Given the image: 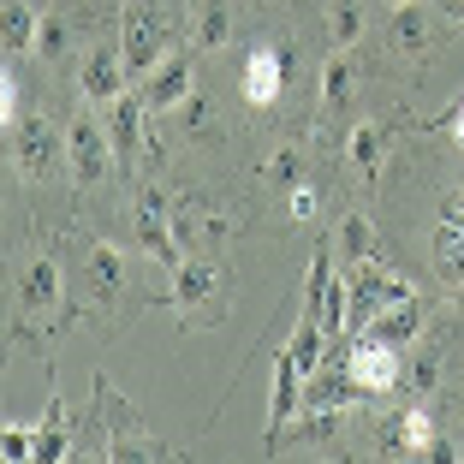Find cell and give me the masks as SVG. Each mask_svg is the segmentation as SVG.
<instances>
[{
  "mask_svg": "<svg viewBox=\"0 0 464 464\" xmlns=\"http://www.w3.org/2000/svg\"><path fill=\"white\" fill-rule=\"evenodd\" d=\"M220 298H227V274L208 256H185L173 268V310L185 315V328H203V322H220Z\"/></svg>",
  "mask_w": 464,
  "mask_h": 464,
  "instance_id": "6da1fadb",
  "label": "cell"
},
{
  "mask_svg": "<svg viewBox=\"0 0 464 464\" xmlns=\"http://www.w3.org/2000/svg\"><path fill=\"white\" fill-rule=\"evenodd\" d=\"M6 150H13V167L18 179H54L60 161H66V137L54 131V120H42V113H24V120L6 125Z\"/></svg>",
  "mask_w": 464,
  "mask_h": 464,
  "instance_id": "7a4b0ae2",
  "label": "cell"
},
{
  "mask_svg": "<svg viewBox=\"0 0 464 464\" xmlns=\"http://www.w3.org/2000/svg\"><path fill=\"white\" fill-rule=\"evenodd\" d=\"M113 161H120V155H113L108 120H96V113H78V120L66 125V173H72V185H78V191L102 185Z\"/></svg>",
  "mask_w": 464,
  "mask_h": 464,
  "instance_id": "3957f363",
  "label": "cell"
},
{
  "mask_svg": "<svg viewBox=\"0 0 464 464\" xmlns=\"http://www.w3.org/2000/svg\"><path fill=\"white\" fill-rule=\"evenodd\" d=\"M345 375H352V387H357V393H369V399L393 393V387L405 382L399 345H387V340H375V334L357 328V334H352V345H345Z\"/></svg>",
  "mask_w": 464,
  "mask_h": 464,
  "instance_id": "277c9868",
  "label": "cell"
},
{
  "mask_svg": "<svg viewBox=\"0 0 464 464\" xmlns=\"http://www.w3.org/2000/svg\"><path fill=\"white\" fill-rule=\"evenodd\" d=\"M131 232H137V250L150 262H161V268H179V262H185V245H179V232H173V203H167L161 191H137Z\"/></svg>",
  "mask_w": 464,
  "mask_h": 464,
  "instance_id": "5b68a950",
  "label": "cell"
},
{
  "mask_svg": "<svg viewBox=\"0 0 464 464\" xmlns=\"http://www.w3.org/2000/svg\"><path fill=\"white\" fill-rule=\"evenodd\" d=\"M13 304H18V322H36V315H60L66 304V274H60V256H30L24 268L13 274Z\"/></svg>",
  "mask_w": 464,
  "mask_h": 464,
  "instance_id": "8992f818",
  "label": "cell"
},
{
  "mask_svg": "<svg viewBox=\"0 0 464 464\" xmlns=\"http://www.w3.org/2000/svg\"><path fill=\"white\" fill-rule=\"evenodd\" d=\"M96 399H102V423H108V459H167V447L143 429V417L108 382H96Z\"/></svg>",
  "mask_w": 464,
  "mask_h": 464,
  "instance_id": "52a82bcc",
  "label": "cell"
},
{
  "mask_svg": "<svg viewBox=\"0 0 464 464\" xmlns=\"http://www.w3.org/2000/svg\"><path fill=\"white\" fill-rule=\"evenodd\" d=\"M238 96L250 108H274L286 96V48H250L245 72H238Z\"/></svg>",
  "mask_w": 464,
  "mask_h": 464,
  "instance_id": "ba28073f",
  "label": "cell"
},
{
  "mask_svg": "<svg viewBox=\"0 0 464 464\" xmlns=\"http://www.w3.org/2000/svg\"><path fill=\"white\" fill-rule=\"evenodd\" d=\"M304 363H298V352H280V363H274V405H268V435H262V447H280L286 440V423L304 411Z\"/></svg>",
  "mask_w": 464,
  "mask_h": 464,
  "instance_id": "9c48e42d",
  "label": "cell"
},
{
  "mask_svg": "<svg viewBox=\"0 0 464 464\" xmlns=\"http://www.w3.org/2000/svg\"><path fill=\"white\" fill-rule=\"evenodd\" d=\"M125 54H120V42H102V48H90V60L78 66V90L83 102H96V108H108V102L125 96Z\"/></svg>",
  "mask_w": 464,
  "mask_h": 464,
  "instance_id": "30bf717a",
  "label": "cell"
},
{
  "mask_svg": "<svg viewBox=\"0 0 464 464\" xmlns=\"http://www.w3.org/2000/svg\"><path fill=\"white\" fill-rule=\"evenodd\" d=\"M173 232L185 250H197V245H220L232 232V220L215 203H203V197H185V203H173Z\"/></svg>",
  "mask_w": 464,
  "mask_h": 464,
  "instance_id": "8fae6325",
  "label": "cell"
},
{
  "mask_svg": "<svg viewBox=\"0 0 464 464\" xmlns=\"http://www.w3.org/2000/svg\"><path fill=\"white\" fill-rule=\"evenodd\" d=\"M423 322H429V304L417 298V292H405V298H393L363 334H375V340H387V345H399V352H411V340L423 334Z\"/></svg>",
  "mask_w": 464,
  "mask_h": 464,
  "instance_id": "7c38bea8",
  "label": "cell"
},
{
  "mask_svg": "<svg viewBox=\"0 0 464 464\" xmlns=\"http://www.w3.org/2000/svg\"><path fill=\"white\" fill-rule=\"evenodd\" d=\"M161 18L150 13V6H131L125 13V30H120V54H125V66L131 72H155V54H161Z\"/></svg>",
  "mask_w": 464,
  "mask_h": 464,
  "instance_id": "4fadbf2b",
  "label": "cell"
},
{
  "mask_svg": "<svg viewBox=\"0 0 464 464\" xmlns=\"http://www.w3.org/2000/svg\"><path fill=\"white\" fill-rule=\"evenodd\" d=\"M137 96L150 102V113H173L179 102L191 96V60H185V54L161 60V66H155L150 78H143V90H137Z\"/></svg>",
  "mask_w": 464,
  "mask_h": 464,
  "instance_id": "5bb4252c",
  "label": "cell"
},
{
  "mask_svg": "<svg viewBox=\"0 0 464 464\" xmlns=\"http://www.w3.org/2000/svg\"><path fill=\"white\" fill-rule=\"evenodd\" d=\"M143 120H150V102L143 96L108 102V137H113V155H120V161H137V155H143Z\"/></svg>",
  "mask_w": 464,
  "mask_h": 464,
  "instance_id": "9a60e30c",
  "label": "cell"
},
{
  "mask_svg": "<svg viewBox=\"0 0 464 464\" xmlns=\"http://www.w3.org/2000/svg\"><path fill=\"white\" fill-rule=\"evenodd\" d=\"M387 137H393V120H357L352 137H345V155L363 179L382 173V155H387Z\"/></svg>",
  "mask_w": 464,
  "mask_h": 464,
  "instance_id": "2e32d148",
  "label": "cell"
},
{
  "mask_svg": "<svg viewBox=\"0 0 464 464\" xmlns=\"http://www.w3.org/2000/svg\"><path fill=\"white\" fill-rule=\"evenodd\" d=\"M429 42H435V30H429V13L417 6V0H399L393 6V48L405 60H423Z\"/></svg>",
  "mask_w": 464,
  "mask_h": 464,
  "instance_id": "e0dca14e",
  "label": "cell"
},
{
  "mask_svg": "<svg viewBox=\"0 0 464 464\" xmlns=\"http://www.w3.org/2000/svg\"><path fill=\"white\" fill-rule=\"evenodd\" d=\"M83 286H90V298H96V304H108L113 292L125 286V256L113 245H96L90 256H83Z\"/></svg>",
  "mask_w": 464,
  "mask_h": 464,
  "instance_id": "ac0fdd59",
  "label": "cell"
},
{
  "mask_svg": "<svg viewBox=\"0 0 464 464\" xmlns=\"http://www.w3.org/2000/svg\"><path fill=\"white\" fill-rule=\"evenodd\" d=\"M36 36H42V18L30 13L24 0H6V13H0V54L18 60L24 48H36Z\"/></svg>",
  "mask_w": 464,
  "mask_h": 464,
  "instance_id": "d6986e66",
  "label": "cell"
},
{
  "mask_svg": "<svg viewBox=\"0 0 464 464\" xmlns=\"http://www.w3.org/2000/svg\"><path fill=\"white\" fill-rule=\"evenodd\" d=\"M352 90H357V60L352 48H334V60L322 66V113H345Z\"/></svg>",
  "mask_w": 464,
  "mask_h": 464,
  "instance_id": "ffe728a7",
  "label": "cell"
},
{
  "mask_svg": "<svg viewBox=\"0 0 464 464\" xmlns=\"http://www.w3.org/2000/svg\"><path fill=\"white\" fill-rule=\"evenodd\" d=\"M191 18H197V24H191L197 48L215 54V48H227V42H232V0H197Z\"/></svg>",
  "mask_w": 464,
  "mask_h": 464,
  "instance_id": "44dd1931",
  "label": "cell"
},
{
  "mask_svg": "<svg viewBox=\"0 0 464 464\" xmlns=\"http://www.w3.org/2000/svg\"><path fill=\"white\" fill-rule=\"evenodd\" d=\"M334 256H345V268L369 262V256H375V227H369L363 215H345L340 232H334Z\"/></svg>",
  "mask_w": 464,
  "mask_h": 464,
  "instance_id": "7402d4cb",
  "label": "cell"
},
{
  "mask_svg": "<svg viewBox=\"0 0 464 464\" xmlns=\"http://www.w3.org/2000/svg\"><path fill=\"white\" fill-rule=\"evenodd\" d=\"M393 447L399 452H435V411L429 405H411L393 429Z\"/></svg>",
  "mask_w": 464,
  "mask_h": 464,
  "instance_id": "603a6c76",
  "label": "cell"
},
{
  "mask_svg": "<svg viewBox=\"0 0 464 464\" xmlns=\"http://www.w3.org/2000/svg\"><path fill=\"white\" fill-rule=\"evenodd\" d=\"M435 268L447 274L452 286H464V227L459 220H447V227L435 232Z\"/></svg>",
  "mask_w": 464,
  "mask_h": 464,
  "instance_id": "cb8c5ba5",
  "label": "cell"
},
{
  "mask_svg": "<svg viewBox=\"0 0 464 464\" xmlns=\"http://www.w3.org/2000/svg\"><path fill=\"white\" fill-rule=\"evenodd\" d=\"M36 459H66V435H60V393H48V411H42L36 423Z\"/></svg>",
  "mask_w": 464,
  "mask_h": 464,
  "instance_id": "d4e9b609",
  "label": "cell"
},
{
  "mask_svg": "<svg viewBox=\"0 0 464 464\" xmlns=\"http://www.w3.org/2000/svg\"><path fill=\"white\" fill-rule=\"evenodd\" d=\"M328 286H334V250H315V262H310V286H304V310H322V298H328Z\"/></svg>",
  "mask_w": 464,
  "mask_h": 464,
  "instance_id": "484cf974",
  "label": "cell"
},
{
  "mask_svg": "<svg viewBox=\"0 0 464 464\" xmlns=\"http://www.w3.org/2000/svg\"><path fill=\"white\" fill-rule=\"evenodd\" d=\"M328 36H334V48H352V42L363 36V13H357L352 0H340V6L328 13Z\"/></svg>",
  "mask_w": 464,
  "mask_h": 464,
  "instance_id": "4316f807",
  "label": "cell"
},
{
  "mask_svg": "<svg viewBox=\"0 0 464 464\" xmlns=\"http://www.w3.org/2000/svg\"><path fill=\"white\" fill-rule=\"evenodd\" d=\"M179 108H185V131H191L197 143H203V137H208V143H215V137H220V125H215V108H208L203 96H185V102H179Z\"/></svg>",
  "mask_w": 464,
  "mask_h": 464,
  "instance_id": "83f0119b",
  "label": "cell"
},
{
  "mask_svg": "<svg viewBox=\"0 0 464 464\" xmlns=\"http://www.w3.org/2000/svg\"><path fill=\"white\" fill-rule=\"evenodd\" d=\"M262 179H268V185H298V150H274L268 161H262Z\"/></svg>",
  "mask_w": 464,
  "mask_h": 464,
  "instance_id": "f1b7e54d",
  "label": "cell"
},
{
  "mask_svg": "<svg viewBox=\"0 0 464 464\" xmlns=\"http://www.w3.org/2000/svg\"><path fill=\"white\" fill-rule=\"evenodd\" d=\"M36 48H42L48 60H60V54L72 48V24H66V18H42V36H36Z\"/></svg>",
  "mask_w": 464,
  "mask_h": 464,
  "instance_id": "f546056e",
  "label": "cell"
},
{
  "mask_svg": "<svg viewBox=\"0 0 464 464\" xmlns=\"http://www.w3.org/2000/svg\"><path fill=\"white\" fill-rule=\"evenodd\" d=\"M0 459H6V464L36 459V429H6V435H0Z\"/></svg>",
  "mask_w": 464,
  "mask_h": 464,
  "instance_id": "4dcf8cb0",
  "label": "cell"
},
{
  "mask_svg": "<svg viewBox=\"0 0 464 464\" xmlns=\"http://www.w3.org/2000/svg\"><path fill=\"white\" fill-rule=\"evenodd\" d=\"M286 215L292 220H310L315 215V185H304V179L292 185V191H286Z\"/></svg>",
  "mask_w": 464,
  "mask_h": 464,
  "instance_id": "1f68e13d",
  "label": "cell"
},
{
  "mask_svg": "<svg viewBox=\"0 0 464 464\" xmlns=\"http://www.w3.org/2000/svg\"><path fill=\"white\" fill-rule=\"evenodd\" d=\"M435 375H440L435 352H417V363H411V387H417V393H429V387H435Z\"/></svg>",
  "mask_w": 464,
  "mask_h": 464,
  "instance_id": "d6a6232c",
  "label": "cell"
},
{
  "mask_svg": "<svg viewBox=\"0 0 464 464\" xmlns=\"http://www.w3.org/2000/svg\"><path fill=\"white\" fill-rule=\"evenodd\" d=\"M0 120H6V125L18 120V78H13V72L0 78Z\"/></svg>",
  "mask_w": 464,
  "mask_h": 464,
  "instance_id": "836d02e7",
  "label": "cell"
},
{
  "mask_svg": "<svg viewBox=\"0 0 464 464\" xmlns=\"http://www.w3.org/2000/svg\"><path fill=\"white\" fill-rule=\"evenodd\" d=\"M447 137H452V143H459V150H464V96H459V108L447 113Z\"/></svg>",
  "mask_w": 464,
  "mask_h": 464,
  "instance_id": "e575fe53",
  "label": "cell"
},
{
  "mask_svg": "<svg viewBox=\"0 0 464 464\" xmlns=\"http://www.w3.org/2000/svg\"><path fill=\"white\" fill-rule=\"evenodd\" d=\"M440 6H447V13H452V18L464 24V0H440Z\"/></svg>",
  "mask_w": 464,
  "mask_h": 464,
  "instance_id": "d590c367",
  "label": "cell"
},
{
  "mask_svg": "<svg viewBox=\"0 0 464 464\" xmlns=\"http://www.w3.org/2000/svg\"><path fill=\"white\" fill-rule=\"evenodd\" d=\"M393 6H399V0H393Z\"/></svg>",
  "mask_w": 464,
  "mask_h": 464,
  "instance_id": "8d00e7d4",
  "label": "cell"
}]
</instances>
